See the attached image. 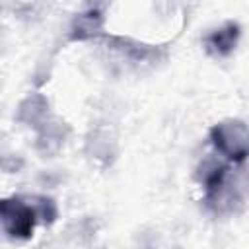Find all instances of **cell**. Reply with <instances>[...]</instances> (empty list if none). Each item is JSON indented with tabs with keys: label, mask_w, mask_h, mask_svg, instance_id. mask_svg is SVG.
Segmentation results:
<instances>
[{
	"label": "cell",
	"mask_w": 249,
	"mask_h": 249,
	"mask_svg": "<svg viewBox=\"0 0 249 249\" xmlns=\"http://www.w3.org/2000/svg\"><path fill=\"white\" fill-rule=\"evenodd\" d=\"M204 187V204L214 214H231L239 206L241 198L235 181L230 175V167L218 161H204L198 175Z\"/></svg>",
	"instance_id": "cell-1"
},
{
	"label": "cell",
	"mask_w": 249,
	"mask_h": 249,
	"mask_svg": "<svg viewBox=\"0 0 249 249\" xmlns=\"http://www.w3.org/2000/svg\"><path fill=\"white\" fill-rule=\"evenodd\" d=\"M0 222L10 239L27 241L33 237L39 216L29 196H8L0 200Z\"/></svg>",
	"instance_id": "cell-2"
},
{
	"label": "cell",
	"mask_w": 249,
	"mask_h": 249,
	"mask_svg": "<svg viewBox=\"0 0 249 249\" xmlns=\"http://www.w3.org/2000/svg\"><path fill=\"white\" fill-rule=\"evenodd\" d=\"M212 146L233 163L243 161L249 156V124L241 119H222L210 128Z\"/></svg>",
	"instance_id": "cell-3"
},
{
	"label": "cell",
	"mask_w": 249,
	"mask_h": 249,
	"mask_svg": "<svg viewBox=\"0 0 249 249\" xmlns=\"http://www.w3.org/2000/svg\"><path fill=\"white\" fill-rule=\"evenodd\" d=\"M99 39L105 43L107 49L115 51L117 54L124 56L134 64H154L165 58V51L158 45H146L130 37H119V35H107V33H103Z\"/></svg>",
	"instance_id": "cell-4"
},
{
	"label": "cell",
	"mask_w": 249,
	"mask_h": 249,
	"mask_svg": "<svg viewBox=\"0 0 249 249\" xmlns=\"http://www.w3.org/2000/svg\"><path fill=\"white\" fill-rule=\"evenodd\" d=\"M239 37H241V25L237 21H226V23L210 29L202 37V47L210 56L226 58L235 51Z\"/></svg>",
	"instance_id": "cell-5"
},
{
	"label": "cell",
	"mask_w": 249,
	"mask_h": 249,
	"mask_svg": "<svg viewBox=\"0 0 249 249\" xmlns=\"http://www.w3.org/2000/svg\"><path fill=\"white\" fill-rule=\"evenodd\" d=\"M103 12L99 8H88L72 18L68 39L70 41H89L103 35Z\"/></svg>",
	"instance_id": "cell-6"
},
{
	"label": "cell",
	"mask_w": 249,
	"mask_h": 249,
	"mask_svg": "<svg viewBox=\"0 0 249 249\" xmlns=\"http://www.w3.org/2000/svg\"><path fill=\"white\" fill-rule=\"evenodd\" d=\"M16 119L35 130H39L45 123H49L53 119L51 115V105L49 99L43 93H31L27 95L19 105H18V113Z\"/></svg>",
	"instance_id": "cell-7"
},
{
	"label": "cell",
	"mask_w": 249,
	"mask_h": 249,
	"mask_svg": "<svg viewBox=\"0 0 249 249\" xmlns=\"http://www.w3.org/2000/svg\"><path fill=\"white\" fill-rule=\"evenodd\" d=\"M68 132H70L68 124L64 121L53 117L49 123H45L37 130V142H35V146H37V150L43 156H53V154H56L62 148Z\"/></svg>",
	"instance_id": "cell-8"
},
{
	"label": "cell",
	"mask_w": 249,
	"mask_h": 249,
	"mask_svg": "<svg viewBox=\"0 0 249 249\" xmlns=\"http://www.w3.org/2000/svg\"><path fill=\"white\" fill-rule=\"evenodd\" d=\"M33 208L37 210V216H39V222L43 224H53L56 222L58 218V208H56V202L51 198V196H43V195H33L29 196Z\"/></svg>",
	"instance_id": "cell-9"
}]
</instances>
